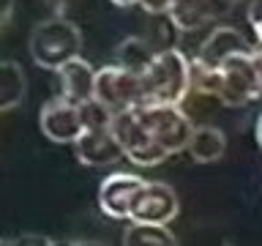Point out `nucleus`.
<instances>
[{
    "instance_id": "24",
    "label": "nucleus",
    "mask_w": 262,
    "mask_h": 246,
    "mask_svg": "<svg viewBox=\"0 0 262 246\" xmlns=\"http://www.w3.org/2000/svg\"><path fill=\"white\" fill-rule=\"evenodd\" d=\"M249 8H251V11H259V14H262V0H251Z\"/></svg>"
},
{
    "instance_id": "1",
    "label": "nucleus",
    "mask_w": 262,
    "mask_h": 246,
    "mask_svg": "<svg viewBox=\"0 0 262 246\" xmlns=\"http://www.w3.org/2000/svg\"><path fill=\"white\" fill-rule=\"evenodd\" d=\"M120 151L137 167H156L186 151L194 131L191 118L180 104H134L110 118Z\"/></svg>"
},
{
    "instance_id": "20",
    "label": "nucleus",
    "mask_w": 262,
    "mask_h": 246,
    "mask_svg": "<svg viewBox=\"0 0 262 246\" xmlns=\"http://www.w3.org/2000/svg\"><path fill=\"white\" fill-rule=\"evenodd\" d=\"M14 6L16 0H0V25H6L14 16Z\"/></svg>"
},
{
    "instance_id": "16",
    "label": "nucleus",
    "mask_w": 262,
    "mask_h": 246,
    "mask_svg": "<svg viewBox=\"0 0 262 246\" xmlns=\"http://www.w3.org/2000/svg\"><path fill=\"white\" fill-rule=\"evenodd\" d=\"M123 246H178L169 224H139L131 221L123 233Z\"/></svg>"
},
{
    "instance_id": "11",
    "label": "nucleus",
    "mask_w": 262,
    "mask_h": 246,
    "mask_svg": "<svg viewBox=\"0 0 262 246\" xmlns=\"http://www.w3.org/2000/svg\"><path fill=\"white\" fill-rule=\"evenodd\" d=\"M249 47L251 44L246 41V36L241 30L229 28V25H219V28H213L210 36L200 44V49H196V55L191 60V69L194 71L210 69V66H216L219 60H224L227 55L241 52V49H249Z\"/></svg>"
},
{
    "instance_id": "14",
    "label": "nucleus",
    "mask_w": 262,
    "mask_h": 246,
    "mask_svg": "<svg viewBox=\"0 0 262 246\" xmlns=\"http://www.w3.org/2000/svg\"><path fill=\"white\" fill-rule=\"evenodd\" d=\"M28 93V77L16 60H0V112L16 110Z\"/></svg>"
},
{
    "instance_id": "2",
    "label": "nucleus",
    "mask_w": 262,
    "mask_h": 246,
    "mask_svg": "<svg viewBox=\"0 0 262 246\" xmlns=\"http://www.w3.org/2000/svg\"><path fill=\"white\" fill-rule=\"evenodd\" d=\"M191 88L213 96L224 107H249L262 98V69L257 49H241L227 55L210 69H191Z\"/></svg>"
},
{
    "instance_id": "7",
    "label": "nucleus",
    "mask_w": 262,
    "mask_h": 246,
    "mask_svg": "<svg viewBox=\"0 0 262 246\" xmlns=\"http://www.w3.org/2000/svg\"><path fill=\"white\" fill-rule=\"evenodd\" d=\"M180 202L178 194L169 183L161 180H145L139 194L134 197L128 221H139V224H169L178 216Z\"/></svg>"
},
{
    "instance_id": "21",
    "label": "nucleus",
    "mask_w": 262,
    "mask_h": 246,
    "mask_svg": "<svg viewBox=\"0 0 262 246\" xmlns=\"http://www.w3.org/2000/svg\"><path fill=\"white\" fill-rule=\"evenodd\" d=\"M254 137H257V145H259V151H262V112H259L257 123H254Z\"/></svg>"
},
{
    "instance_id": "13",
    "label": "nucleus",
    "mask_w": 262,
    "mask_h": 246,
    "mask_svg": "<svg viewBox=\"0 0 262 246\" xmlns=\"http://www.w3.org/2000/svg\"><path fill=\"white\" fill-rule=\"evenodd\" d=\"M224 151H227V137L219 126H194L186 145V153L191 156V161L213 164L224 156Z\"/></svg>"
},
{
    "instance_id": "9",
    "label": "nucleus",
    "mask_w": 262,
    "mask_h": 246,
    "mask_svg": "<svg viewBox=\"0 0 262 246\" xmlns=\"http://www.w3.org/2000/svg\"><path fill=\"white\" fill-rule=\"evenodd\" d=\"M145 178L131 175V172H115V175L104 178L98 186V208H101L110 219H128L134 197L139 194Z\"/></svg>"
},
{
    "instance_id": "10",
    "label": "nucleus",
    "mask_w": 262,
    "mask_h": 246,
    "mask_svg": "<svg viewBox=\"0 0 262 246\" xmlns=\"http://www.w3.org/2000/svg\"><path fill=\"white\" fill-rule=\"evenodd\" d=\"M237 0H175L167 14L180 30H196L208 22H216L235 8Z\"/></svg>"
},
{
    "instance_id": "17",
    "label": "nucleus",
    "mask_w": 262,
    "mask_h": 246,
    "mask_svg": "<svg viewBox=\"0 0 262 246\" xmlns=\"http://www.w3.org/2000/svg\"><path fill=\"white\" fill-rule=\"evenodd\" d=\"M8 246H57L52 238L47 235H38V233H28V235H19V238H11Z\"/></svg>"
},
{
    "instance_id": "25",
    "label": "nucleus",
    "mask_w": 262,
    "mask_h": 246,
    "mask_svg": "<svg viewBox=\"0 0 262 246\" xmlns=\"http://www.w3.org/2000/svg\"><path fill=\"white\" fill-rule=\"evenodd\" d=\"M0 246H8V241H0Z\"/></svg>"
},
{
    "instance_id": "18",
    "label": "nucleus",
    "mask_w": 262,
    "mask_h": 246,
    "mask_svg": "<svg viewBox=\"0 0 262 246\" xmlns=\"http://www.w3.org/2000/svg\"><path fill=\"white\" fill-rule=\"evenodd\" d=\"M172 3L175 0H139L137 6H142L147 14H153V16H161V14H169L172 11Z\"/></svg>"
},
{
    "instance_id": "19",
    "label": "nucleus",
    "mask_w": 262,
    "mask_h": 246,
    "mask_svg": "<svg viewBox=\"0 0 262 246\" xmlns=\"http://www.w3.org/2000/svg\"><path fill=\"white\" fill-rule=\"evenodd\" d=\"M246 19H249V25H251V30H254V38H257V49L262 52V14L259 11H246Z\"/></svg>"
},
{
    "instance_id": "23",
    "label": "nucleus",
    "mask_w": 262,
    "mask_h": 246,
    "mask_svg": "<svg viewBox=\"0 0 262 246\" xmlns=\"http://www.w3.org/2000/svg\"><path fill=\"white\" fill-rule=\"evenodd\" d=\"M71 246H106V243H101V241H74Z\"/></svg>"
},
{
    "instance_id": "8",
    "label": "nucleus",
    "mask_w": 262,
    "mask_h": 246,
    "mask_svg": "<svg viewBox=\"0 0 262 246\" xmlns=\"http://www.w3.org/2000/svg\"><path fill=\"white\" fill-rule=\"evenodd\" d=\"M38 126L44 131L47 139L52 142H71L82 134L85 129V112H82V104H74L63 96H55L41 107L38 115Z\"/></svg>"
},
{
    "instance_id": "4",
    "label": "nucleus",
    "mask_w": 262,
    "mask_h": 246,
    "mask_svg": "<svg viewBox=\"0 0 262 246\" xmlns=\"http://www.w3.org/2000/svg\"><path fill=\"white\" fill-rule=\"evenodd\" d=\"M30 57L38 69L60 71L69 60L79 57L82 52V33L66 16H49L38 22L30 33Z\"/></svg>"
},
{
    "instance_id": "22",
    "label": "nucleus",
    "mask_w": 262,
    "mask_h": 246,
    "mask_svg": "<svg viewBox=\"0 0 262 246\" xmlns=\"http://www.w3.org/2000/svg\"><path fill=\"white\" fill-rule=\"evenodd\" d=\"M112 6H118V8H128V6H137L139 0H110Z\"/></svg>"
},
{
    "instance_id": "6",
    "label": "nucleus",
    "mask_w": 262,
    "mask_h": 246,
    "mask_svg": "<svg viewBox=\"0 0 262 246\" xmlns=\"http://www.w3.org/2000/svg\"><path fill=\"white\" fill-rule=\"evenodd\" d=\"M139 77L131 74L120 66H104L96 71V88H93V101L101 104L104 110H110L112 115L120 110L139 104Z\"/></svg>"
},
{
    "instance_id": "15",
    "label": "nucleus",
    "mask_w": 262,
    "mask_h": 246,
    "mask_svg": "<svg viewBox=\"0 0 262 246\" xmlns=\"http://www.w3.org/2000/svg\"><path fill=\"white\" fill-rule=\"evenodd\" d=\"M153 57H156L153 47L139 36H128L115 47V66L137 74V77H142V74L147 71V66L153 63Z\"/></svg>"
},
{
    "instance_id": "12",
    "label": "nucleus",
    "mask_w": 262,
    "mask_h": 246,
    "mask_svg": "<svg viewBox=\"0 0 262 246\" xmlns=\"http://www.w3.org/2000/svg\"><path fill=\"white\" fill-rule=\"evenodd\" d=\"M60 79V96L74 104H88L93 101V88H96V69L85 57H74L57 71Z\"/></svg>"
},
{
    "instance_id": "3",
    "label": "nucleus",
    "mask_w": 262,
    "mask_h": 246,
    "mask_svg": "<svg viewBox=\"0 0 262 246\" xmlns=\"http://www.w3.org/2000/svg\"><path fill=\"white\" fill-rule=\"evenodd\" d=\"M139 104H183L191 90V60L178 49H161L139 77Z\"/></svg>"
},
{
    "instance_id": "5",
    "label": "nucleus",
    "mask_w": 262,
    "mask_h": 246,
    "mask_svg": "<svg viewBox=\"0 0 262 246\" xmlns=\"http://www.w3.org/2000/svg\"><path fill=\"white\" fill-rule=\"evenodd\" d=\"M82 112H85V129L74 139V153L85 167H110L123 156L110 126L112 112L96 101L82 104Z\"/></svg>"
}]
</instances>
